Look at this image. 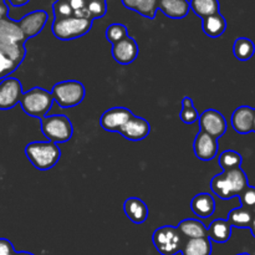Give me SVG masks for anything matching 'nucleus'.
Returning a JSON list of instances; mask_svg holds the SVG:
<instances>
[{
	"instance_id": "obj_1",
	"label": "nucleus",
	"mask_w": 255,
	"mask_h": 255,
	"mask_svg": "<svg viewBox=\"0 0 255 255\" xmlns=\"http://www.w3.org/2000/svg\"><path fill=\"white\" fill-rule=\"evenodd\" d=\"M25 41L26 39L17 21H14L9 16L0 20V52L21 65L26 55Z\"/></svg>"
},
{
	"instance_id": "obj_2",
	"label": "nucleus",
	"mask_w": 255,
	"mask_h": 255,
	"mask_svg": "<svg viewBox=\"0 0 255 255\" xmlns=\"http://www.w3.org/2000/svg\"><path fill=\"white\" fill-rule=\"evenodd\" d=\"M248 186V177L242 168L223 171L221 174L214 176L211 181L212 192L223 201L239 196Z\"/></svg>"
},
{
	"instance_id": "obj_3",
	"label": "nucleus",
	"mask_w": 255,
	"mask_h": 255,
	"mask_svg": "<svg viewBox=\"0 0 255 255\" xmlns=\"http://www.w3.org/2000/svg\"><path fill=\"white\" fill-rule=\"evenodd\" d=\"M25 156L39 171H49L60 161L61 151L54 142H30L25 147Z\"/></svg>"
},
{
	"instance_id": "obj_4",
	"label": "nucleus",
	"mask_w": 255,
	"mask_h": 255,
	"mask_svg": "<svg viewBox=\"0 0 255 255\" xmlns=\"http://www.w3.org/2000/svg\"><path fill=\"white\" fill-rule=\"evenodd\" d=\"M44 136L54 143H65L74 134V126L65 115H45L40 119Z\"/></svg>"
},
{
	"instance_id": "obj_5",
	"label": "nucleus",
	"mask_w": 255,
	"mask_h": 255,
	"mask_svg": "<svg viewBox=\"0 0 255 255\" xmlns=\"http://www.w3.org/2000/svg\"><path fill=\"white\" fill-rule=\"evenodd\" d=\"M19 104L21 105L25 114L35 119H41L51 110L54 99L51 92L41 87H34L25 94L22 92Z\"/></svg>"
},
{
	"instance_id": "obj_6",
	"label": "nucleus",
	"mask_w": 255,
	"mask_h": 255,
	"mask_svg": "<svg viewBox=\"0 0 255 255\" xmlns=\"http://www.w3.org/2000/svg\"><path fill=\"white\" fill-rule=\"evenodd\" d=\"M187 239L177 227L163 226L157 228L152 236L154 248L161 255H176L181 253Z\"/></svg>"
},
{
	"instance_id": "obj_7",
	"label": "nucleus",
	"mask_w": 255,
	"mask_h": 255,
	"mask_svg": "<svg viewBox=\"0 0 255 255\" xmlns=\"http://www.w3.org/2000/svg\"><path fill=\"white\" fill-rule=\"evenodd\" d=\"M92 22L94 20L79 16L57 19L52 22L51 30L56 39L69 41V40H75L86 35L91 30Z\"/></svg>"
},
{
	"instance_id": "obj_8",
	"label": "nucleus",
	"mask_w": 255,
	"mask_h": 255,
	"mask_svg": "<svg viewBox=\"0 0 255 255\" xmlns=\"http://www.w3.org/2000/svg\"><path fill=\"white\" fill-rule=\"evenodd\" d=\"M52 99L62 109H70L81 104L86 95L85 86L76 80L60 81L52 86Z\"/></svg>"
},
{
	"instance_id": "obj_9",
	"label": "nucleus",
	"mask_w": 255,
	"mask_h": 255,
	"mask_svg": "<svg viewBox=\"0 0 255 255\" xmlns=\"http://www.w3.org/2000/svg\"><path fill=\"white\" fill-rule=\"evenodd\" d=\"M198 122L201 131L206 132L209 136L214 137L217 139L223 136L227 132V128H228L226 117L221 112L213 109L206 110V111L202 112L199 115Z\"/></svg>"
},
{
	"instance_id": "obj_10",
	"label": "nucleus",
	"mask_w": 255,
	"mask_h": 255,
	"mask_svg": "<svg viewBox=\"0 0 255 255\" xmlns=\"http://www.w3.org/2000/svg\"><path fill=\"white\" fill-rule=\"evenodd\" d=\"M22 95L21 82L15 77H7L0 82V110H11L20 102Z\"/></svg>"
},
{
	"instance_id": "obj_11",
	"label": "nucleus",
	"mask_w": 255,
	"mask_h": 255,
	"mask_svg": "<svg viewBox=\"0 0 255 255\" xmlns=\"http://www.w3.org/2000/svg\"><path fill=\"white\" fill-rule=\"evenodd\" d=\"M133 116V112L126 107H112L102 114L100 125L107 132H119L121 127Z\"/></svg>"
},
{
	"instance_id": "obj_12",
	"label": "nucleus",
	"mask_w": 255,
	"mask_h": 255,
	"mask_svg": "<svg viewBox=\"0 0 255 255\" xmlns=\"http://www.w3.org/2000/svg\"><path fill=\"white\" fill-rule=\"evenodd\" d=\"M47 19H49V15L45 10H35V11L29 12L22 19H20L17 24H19L25 39L27 40L36 36L42 31V29L46 25Z\"/></svg>"
},
{
	"instance_id": "obj_13",
	"label": "nucleus",
	"mask_w": 255,
	"mask_h": 255,
	"mask_svg": "<svg viewBox=\"0 0 255 255\" xmlns=\"http://www.w3.org/2000/svg\"><path fill=\"white\" fill-rule=\"evenodd\" d=\"M218 139L214 137L209 136L208 133L203 131H199L198 134L196 136L193 142V151L197 158L201 161L208 162L216 158L217 153H218Z\"/></svg>"
},
{
	"instance_id": "obj_14",
	"label": "nucleus",
	"mask_w": 255,
	"mask_h": 255,
	"mask_svg": "<svg viewBox=\"0 0 255 255\" xmlns=\"http://www.w3.org/2000/svg\"><path fill=\"white\" fill-rule=\"evenodd\" d=\"M138 44L129 35L112 45V57L121 65L132 64L138 56Z\"/></svg>"
},
{
	"instance_id": "obj_15",
	"label": "nucleus",
	"mask_w": 255,
	"mask_h": 255,
	"mask_svg": "<svg viewBox=\"0 0 255 255\" xmlns=\"http://www.w3.org/2000/svg\"><path fill=\"white\" fill-rule=\"evenodd\" d=\"M151 132V125L147 120L142 119L139 116H132L121 129L119 131L120 134L125 137L128 141H142L147 138V136Z\"/></svg>"
},
{
	"instance_id": "obj_16",
	"label": "nucleus",
	"mask_w": 255,
	"mask_h": 255,
	"mask_svg": "<svg viewBox=\"0 0 255 255\" xmlns=\"http://www.w3.org/2000/svg\"><path fill=\"white\" fill-rule=\"evenodd\" d=\"M254 109L251 106H239L232 114V127L239 134H248L253 132Z\"/></svg>"
},
{
	"instance_id": "obj_17",
	"label": "nucleus",
	"mask_w": 255,
	"mask_h": 255,
	"mask_svg": "<svg viewBox=\"0 0 255 255\" xmlns=\"http://www.w3.org/2000/svg\"><path fill=\"white\" fill-rule=\"evenodd\" d=\"M124 212L127 218L134 224L144 223L149 214L147 204L141 198H137V197H131V198H127L125 201Z\"/></svg>"
},
{
	"instance_id": "obj_18",
	"label": "nucleus",
	"mask_w": 255,
	"mask_h": 255,
	"mask_svg": "<svg viewBox=\"0 0 255 255\" xmlns=\"http://www.w3.org/2000/svg\"><path fill=\"white\" fill-rule=\"evenodd\" d=\"M191 209L198 218H209L216 212V201L209 193L202 192L193 197Z\"/></svg>"
},
{
	"instance_id": "obj_19",
	"label": "nucleus",
	"mask_w": 255,
	"mask_h": 255,
	"mask_svg": "<svg viewBox=\"0 0 255 255\" xmlns=\"http://www.w3.org/2000/svg\"><path fill=\"white\" fill-rule=\"evenodd\" d=\"M157 7L171 19H183L191 10L188 0H158Z\"/></svg>"
},
{
	"instance_id": "obj_20",
	"label": "nucleus",
	"mask_w": 255,
	"mask_h": 255,
	"mask_svg": "<svg viewBox=\"0 0 255 255\" xmlns=\"http://www.w3.org/2000/svg\"><path fill=\"white\" fill-rule=\"evenodd\" d=\"M232 229L233 227L229 224L227 219H214L207 228V233H208V238L211 239V242L223 244L231 239Z\"/></svg>"
},
{
	"instance_id": "obj_21",
	"label": "nucleus",
	"mask_w": 255,
	"mask_h": 255,
	"mask_svg": "<svg viewBox=\"0 0 255 255\" xmlns=\"http://www.w3.org/2000/svg\"><path fill=\"white\" fill-rule=\"evenodd\" d=\"M178 231L181 232L182 236L186 239H194V238H204L208 237L207 233V227L198 219H184L179 222L177 226Z\"/></svg>"
},
{
	"instance_id": "obj_22",
	"label": "nucleus",
	"mask_w": 255,
	"mask_h": 255,
	"mask_svg": "<svg viewBox=\"0 0 255 255\" xmlns=\"http://www.w3.org/2000/svg\"><path fill=\"white\" fill-rule=\"evenodd\" d=\"M203 24V32L209 37H219L226 32L227 30V20L224 19L221 12L218 14L211 15L208 17H204Z\"/></svg>"
},
{
	"instance_id": "obj_23",
	"label": "nucleus",
	"mask_w": 255,
	"mask_h": 255,
	"mask_svg": "<svg viewBox=\"0 0 255 255\" xmlns=\"http://www.w3.org/2000/svg\"><path fill=\"white\" fill-rule=\"evenodd\" d=\"M182 255H212V242L208 237L187 239L181 251Z\"/></svg>"
},
{
	"instance_id": "obj_24",
	"label": "nucleus",
	"mask_w": 255,
	"mask_h": 255,
	"mask_svg": "<svg viewBox=\"0 0 255 255\" xmlns=\"http://www.w3.org/2000/svg\"><path fill=\"white\" fill-rule=\"evenodd\" d=\"M189 7L199 17L204 19L219 12V0H189Z\"/></svg>"
},
{
	"instance_id": "obj_25",
	"label": "nucleus",
	"mask_w": 255,
	"mask_h": 255,
	"mask_svg": "<svg viewBox=\"0 0 255 255\" xmlns=\"http://www.w3.org/2000/svg\"><path fill=\"white\" fill-rule=\"evenodd\" d=\"M254 217V213H252L251 211L243 208V207H239V208H234L229 212L227 221L232 227L239 229H249Z\"/></svg>"
},
{
	"instance_id": "obj_26",
	"label": "nucleus",
	"mask_w": 255,
	"mask_h": 255,
	"mask_svg": "<svg viewBox=\"0 0 255 255\" xmlns=\"http://www.w3.org/2000/svg\"><path fill=\"white\" fill-rule=\"evenodd\" d=\"M233 54L239 61H248L255 54V44L248 37H238L234 41Z\"/></svg>"
},
{
	"instance_id": "obj_27",
	"label": "nucleus",
	"mask_w": 255,
	"mask_h": 255,
	"mask_svg": "<svg viewBox=\"0 0 255 255\" xmlns=\"http://www.w3.org/2000/svg\"><path fill=\"white\" fill-rule=\"evenodd\" d=\"M218 163L223 171H232V169L241 168L242 163H243V157L237 151L227 149L219 154Z\"/></svg>"
},
{
	"instance_id": "obj_28",
	"label": "nucleus",
	"mask_w": 255,
	"mask_h": 255,
	"mask_svg": "<svg viewBox=\"0 0 255 255\" xmlns=\"http://www.w3.org/2000/svg\"><path fill=\"white\" fill-rule=\"evenodd\" d=\"M179 117H181L182 122H184L187 125H192L198 121L199 114L197 111L196 106L193 104V100L191 97L186 96L183 99V101H182V111Z\"/></svg>"
},
{
	"instance_id": "obj_29",
	"label": "nucleus",
	"mask_w": 255,
	"mask_h": 255,
	"mask_svg": "<svg viewBox=\"0 0 255 255\" xmlns=\"http://www.w3.org/2000/svg\"><path fill=\"white\" fill-rule=\"evenodd\" d=\"M157 5H158V0H137L133 11L138 12L147 19H154L158 10Z\"/></svg>"
},
{
	"instance_id": "obj_30",
	"label": "nucleus",
	"mask_w": 255,
	"mask_h": 255,
	"mask_svg": "<svg viewBox=\"0 0 255 255\" xmlns=\"http://www.w3.org/2000/svg\"><path fill=\"white\" fill-rule=\"evenodd\" d=\"M105 35H106V39L114 45L116 44V42L121 41V40L125 39L126 36H128V30H127V27L125 26L124 24L114 22V24H111L107 27Z\"/></svg>"
},
{
	"instance_id": "obj_31",
	"label": "nucleus",
	"mask_w": 255,
	"mask_h": 255,
	"mask_svg": "<svg viewBox=\"0 0 255 255\" xmlns=\"http://www.w3.org/2000/svg\"><path fill=\"white\" fill-rule=\"evenodd\" d=\"M86 9L90 19H100L107 11L106 0H89L86 5Z\"/></svg>"
},
{
	"instance_id": "obj_32",
	"label": "nucleus",
	"mask_w": 255,
	"mask_h": 255,
	"mask_svg": "<svg viewBox=\"0 0 255 255\" xmlns=\"http://www.w3.org/2000/svg\"><path fill=\"white\" fill-rule=\"evenodd\" d=\"M52 10H54L55 19H66V17L74 16V10H72L71 5L67 0H56L52 5Z\"/></svg>"
},
{
	"instance_id": "obj_33",
	"label": "nucleus",
	"mask_w": 255,
	"mask_h": 255,
	"mask_svg": "<svg viewBox=\"0 0 255 255\" xmlns=\"http://www.w3.org/2000/svg\"><path fill=\"white\" fill-rule=\"evenodd\" d=\"M238 197L241 201V207L251 211L255 216V187L248 186Z\"/></svg>"
},
{
	"instance_id": "obj_34",
	"label": "nucleus",
	"mask_w": 255,
	"mask_h": 255,
	"mask_svg": "<svg viewBox=\"0 0 255 255\" xmlns=\"http://www.w3.org/2000/svg\"><path fill=\"white\" fill-rule=\"evenodd\" d=\"M20 65L15 62L14 60L10 59L5 54L0 52V80L6 79L9 75H11Z\"/></svg>"
},
{
	"instance_id": "obj_35",
	"label": "nucleus",
	"mask_w": 255,
	"mask_h": 255,
	"mask_svg": "<svg viewBox=\"0 0 255 255\" xmlns=\"http://www.w3.org/2000/svg\"><path fill=\"white\" fill-rule=\"evenodd\" d=\"M67 1L70 2L72 10H74V16L87 17V19H90L89 14H87V9H86V5H87L86 0H67Z\"/></svg>"
},
{
	"instance_id": "obj_36",
	"label": "nucleus",
	"mask_w": 255,
	"mask_h": 255,
	"mask_svg": "<svg viewBox=\"0 0 255 255\" xmlns=\"http://www.w3.org/2000/svg\"><path fill=\"white\" fill-rule=\"evenodd\" d=\"M0 255H17L11 242L5 238H0Z\"/></svg>"
},
{
	"instance_id": "obj_37",
	"label": "nucleus",
	"mask_w": 255,
	"mask_h": 255,
	"mask_svg": "<svg viewBox=\"0 0 255 255\" xmlns=\"http://www.w3.org/2000/svg\"><path fill=\"white\" fill-rule=\"evenodd\" d=\"M7 14H9V7H7L6 1L0 2V20L6 17Z\"/></svg>"
},
{
	"instance_id": "obj_38",
	"label": "nucleus",
	"mask_w": 255,
	"mask_h": 255,
	"mask_svg": "<svg viewBox=\"0 0 255 255\" xmlns=\"http://www.w3.org/2000/svg\"><path fill=\"white\" fill-rule=\"evenodd\" d=\"M6 1H9L12 6H24L30 0H6Z\"/></svg>"
},
{
	"instance_id": "obj_39",
	"label": "nucleus",
	"mask_w": 255,
	"mask_h": 255,
	"mask_svg": "<svg viewBox=\"0 0 255 255\" xmlns=\"http://www.w3.org/2000/svg\"><path fill=\"white\" fill-rule=\"evenodd\" d=\"M249 229H251V232H252V236H253L254 238H255V217L253 218V222H252V224H251V227H249Z\"/></svg>"
},
{
	"instance_id": "obj_40",
	"label": "nucleus",
	"mask_w": 255,
	"mask_h": 255,
	"mask_svg": "<svg viewBox=\"0 0 255 255\" xmlns=\"http://www.w3.org/2000/svg\"><path fill=\"white\" fill-rule=\"evenodd\" d=\"M17 255H34V254L29 253V252H17Z\"/></svg>"
},
{
	"instance_id": "obj_41",
	"label": "nucleus",
	"mask_w": 255,
	"mask_h": 255,
	"mask_svg": "<svg viewBox=\"0 0 255 255\" xmlns=\"http://www.w3.org/2000/svg\"><path fill=\"white\" fill-rule=\"evenodd\" d=\"M253 132H255V109H254V120H253Z\"/></svg>"
},
{
	"instance_id": "obj_42",
	"label": "nucleus",
	"mask_w": 255,
	"mask_h": 255,
	"mask_svg": "<svg viewBox=\"0 0 255 255\" xmlns=\"http://www.w3.org/2000/svg\"><path fill=\"white\" fill-rule=\"evenodd\" d=\"M237 255H251V254H248V253H241V254H237Z\"/></svg>"
},
{
	"instance_id": "obj_43",
	"label": "nucleus",
	"mask_w": 255,
	"mask_h": 255,
	"mask_svg": "<svg viewBox=\"0 0 255 255\" xmlns=\"http://www.w3.org/2000/svg\"><path fill=\"white\" fill-rule=\"evenodd\" d=\"M6 1V0H0V2H5Z\"/></svg>"
}]
</instances>
